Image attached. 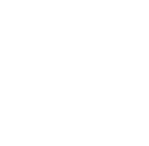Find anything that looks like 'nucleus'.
Instances as JSON below:
<instances>
[]
</instances>
